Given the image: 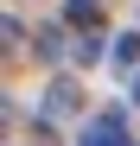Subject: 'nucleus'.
Returning a JSON list of instances; mask_svg holds the SVG:
<instances>
[{
  "mask_svg": "<svg viewBox=\"0 0 140 146\" xmlns=\"http://www.w3.org/2000/svg\"><path fill=\"white\" fill-rule=\"evenodd\" d=\"M121 140V114H102V121H89V133H83V146H115Z\"/></svg>",
  "mask_w": 140,
  "mask_h": 146,
  "instance_id": "nucleus-1",
  "label": "nucleus"
}]
</instances>
